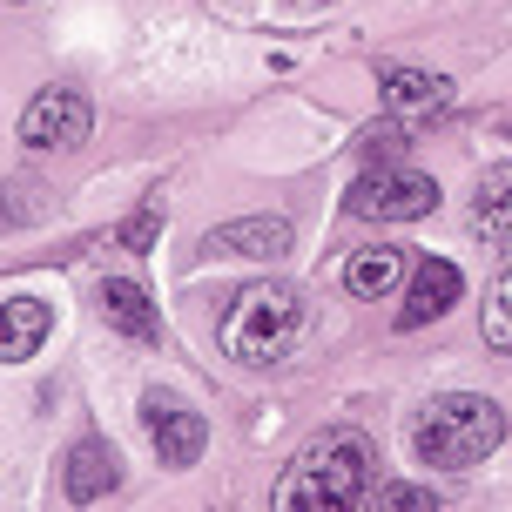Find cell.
Returning a JSON list of instances; mask_svg holds the SVG:
<instances>
[{"mask_svg":"<svg viewBox=\"0 0 512 512\" xmlns=\"http://www.w3.org/2000/svg\"><path fill=\"white\" fill-rule=\"evenodd\" d=\"M371 492H378V452H371V438L337 425V432L310 438L304 452L290 459V472H283V486H277V506L283 512H364Z\"/></svg>","mask_w":512,"mask_h":512,"instance_id":"1","label":"cell"},{"mask_svg":"<svg viewBox=\"0 0 512 512\" xmlns=\"http://www.w3.org/2000/svg\"><path fill=\"white\" fill-rule=\"evenodd\" d=\"M499 445H506V411L492 405V398H479V391H445L411 425L418 465H438V472H472Z\"/></svg>","mask_w":512,"mask_h":512,"instance_id":"2","label":"cell"},{"mask_svg":"<svg viewBox=\"0 0 512 512\" xmlns=\"http://www.w3.org/2000/svg\"><path fill=\"white\" fill-rule=\"evenodd\" d=\"M304 331H310V304L297 283H250V290H236L230 317H223V351L250 371H270L304 344Z\"/></svg>","mask_w":512,"mask_h":512,"instance_id":"3","label":"cell"},{"mask_svg":"<svg viewBox=\"0 0 512 512\" xmlns=\"http://www.w3.org/2000/svg\"><path fill=\"white\" fill-rule=\"evenodd\" d=\"M344 209L364 216V223H418V216L438 209V182L425 169H405V162H371L344 189Z\"/></svg>","mask_w":512,"mask_h":512,"instance_id":"4","label":"cell"},{"mask_svg":"<svg viewBox=\"0 0 512 512\" xmlns=\"http://www.w3.org/2000/svg\"><path fill=\"white\" fill-rule=\"evenodd\" d=\"M95 128V108L81 88H41L34 102L21 108V142L27 149H81Z\"/></svg>","mask_w":512,"mask_h":512,"instance_id":"5","label":"cell"},{"mask_svg":"<svg viewBox=\"0 0 512 512\" xmlns=\"http://www.w3.org/2000/svg\"><path fill=\"white\" fill-rule=\"evenodd\" d=\"M142 425H149L155 438V459L162 465H196L203 459V445H209V425H203V411L196 405H182L176 391H142Z\"/></svg>","mask_w":512,"mask_h":512,"instance_id":"6","label":"cell"},{"mask_svg":"<svg viewBox=\"0 0 512 512\" xmlns=\"http://www.w3.org/2000/svg\"><path fill=\"white\" fill-rule=\"evenodd\" d=\"M465 297V277L459 263H445V256H425L418 270H411V290H405V310H398V331H425L438 324L445 310Z\"/></svg>","mask_w":512,"mask_h":512,"instance_id":"7","label":"cell"},{"mask_svg":"<svg viewBox=\"0 0 512 512\" xmlns=\"http://www.w3.org/2000/svg\"><path fill=\"white\" fill-rule=\"evenodd\" d=\"M290 243H297V230H290L283 216H236V223H216V230L203 236V250L250 256V263H277V256H290Z\"/></svg>","mask_w":512,"mask_h":512,"instance_id":"8","label":"cell"},{"mask_svg":"<svg viewBox=\"0 0 512 512\" xmlns=\"http://www.w3.org/2000/svg\"><path fill=\"white\" fill-rule=\"evenodd\" d=\"M61 486H68V499L75 506H95V499H108V492L122 486V459H115V445L108 438H75L68 445V465H61Z\"/></svg>","mask_w":512,"mask_h":512,"instance_id":"9","label":"cell"},{"mask_svg":"<svg viewBox=\"0 0 512 512\" xmlns=\"http://www.w3.org/2000/svg\"><path fill=\"white\" fill-rule=\"evenodd\" d=\"M384 102H391V115H405V122H432V115L452 108V81L425 75V68H384Z\"/></svg>","mask_w":512,"mask_h":512,"instance_id":"10","label":"cell"},{"mask_svg":"<svg viewBox=\"0 0 512 512\" xmlns=\"http://www.w3.org/2000/svg\"><path fill=\"white\" fill-rule=\"evenodd\" d=\"M54 331V304L41 297H7L0 304V364H27Z\"/></svg>","mask_w":512,"mask_h":512,"instance_id":"11","label":"cell"},{"mask_svg":"<svg viewBox=\"0 0 512 512\" xmlns=\"http://www.w3.org/2000/svg\"><path fill=\"white\" fill-rule=\"evenodd\" d=\"M472 236H486L492 250H512V162L472 182Z\"/></svg>","mask_w":512,"mask_h":512,"instance_id":"12","label":"cell"},{"mask_svg":"<svg viewBox=\"0 0 512 512\" xmlns=\"http://www.w3.org/2000/svg\"><path fill=\"white\" fill-rule=\"evenodd\" d=\"M102 317L122 337H135V344H162V317H155L149 290H142L135 277H108L102 283Z\"/></svg>","mask_w":512,"mask_h":512,"instance_id":"13","label":"cell"},{"mask_svg":"<svg viewBox=\"0 0 512 512\" xmlns=\"http://www.w3.org/2000/svg\"><path fill=\"white\" fill-rule=\"evenodd\" d=\"M398 283H405V250H391V243L351 250V263H344V290H351V297H364V304H384Z\"/></svg>","mask_w":512,"mask_h":512,"instance_id":"14","label":"cell"},{"mask_svg":"<svg viewBox=\"0 0 512 512\" xmlns=\"http://www.w3.org/2000/svg\"><path fill=\"white\" fill-rule=\"evenodd\" d=\"M479 331H486L492 351H506V358H512V250H506V270H499V283H492V297H486Z\"/></svg>","mask_w":512,"mask_h":512,"instance_id":"15","label":"cell"},{"mask_svg":"<svg viewBox=\"0 0 512 512\" xmlns=\"http://www.w3.org/2000/svg\"><path fill=\"white\" fill-rule=\"evenodd\" d=\"M115 236H122V250L149 256V250H155V236H162V196H142V209H135V216H128Z\"/></svg>","mask_w":512,"mask_h":512,"instance_id":"16","label":"cell"},{"mask_svg":"<svg viewBox=\"0 0 512 512\" xmlns=\"http://www.w3.org/2000/svg\"><path fill=\"white\" fill-rule=\"evenodd\" d=\"M378 512H432L438 506V486H378L371 492Z\"/></svg>","mask_w":512,"mask_h":512,"instance_id":"17","label":"cell"},{"mask_svg":"<svg viewBox=\"0 0 512 512\" xmlns=\"http://www.w3.org/2000/svg\"><path fill=\"white\" fill-rule=\"evenodd\" d=\"M405 142H411V135L398 122H378L371 135H364V162H398V155H405Z\"/></svg>","mask_w":512,"mask_h":512,"instance_id":"18","label":"cell"},{"mask_svg":"<svg viewBox=\"0 0 512 512\" xmlns=\"http://www.w3.org/2000/svg\"><path fill=\"white\" fill-rule=\"evenodd\" d=\"M290 7H331V0H290Z\"/></svg>","mask_w":512,"mask_h":512,"instance_id":"19","label":"cell"}]
</instances>
